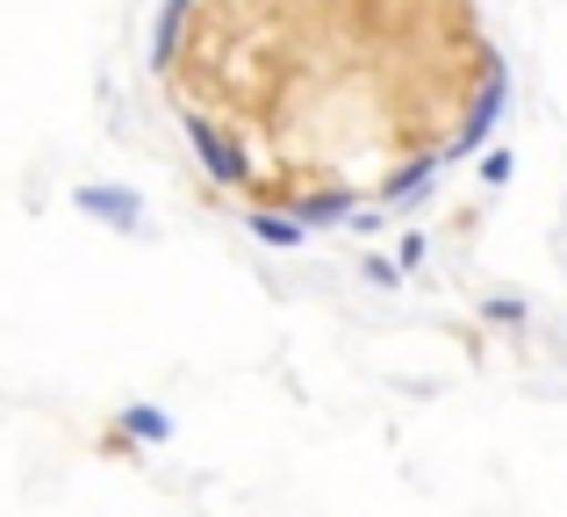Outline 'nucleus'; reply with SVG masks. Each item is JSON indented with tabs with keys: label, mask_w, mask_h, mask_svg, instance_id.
<instances>
[{
	"label": "nucleus",
	"mask_w": 567,
	"mask_h": 517,
	"mask_svg": "<svg viewBox=\"0 0 567 517\" xmlns=\"http://www.w3.org/2000/svg\"><path fill=\"white\" fill-rule=\"evenodd\" d=\"M72 209L94 216V224H109V230H123V238H144V230H152V209H144L137 187H101V180H86V187H72Z\"/></svg>",
	"instance_id": "obj_2"
},
{
	"label": "nucleus",
	"mask_w": 567,
	"mask_h": 517,
	"mask_svg": "<svg viewBox=\"0 0 567 517\" xmlns=\"http://www.w3.org/2000/svg\"><path fill=\"white\" fill-rule=\"evenodd\" d=\"M503 101H511V80H503V65H488V80H482V94H474L467 123H460V137L445 144V166H460V158H482V152H488V137H496V123H503Z\"/></svg>",
	"instance_id": "obj_1"
},
{
	"label": "nucleus",
	"mask_w": 567,
	"mask_h": 517,
	"mask_svg": "<svg viewBox=\"0 0 567 517\" xmlns=\"http://www.w3.org/2000/svg\"><path fill=\"white\" fill-rule=\"evenodd\" d=\"M295 216H302L309 230H331V224H346V216H352V195H309Z\"/></svg>",
	"instance_id": "obj_8"
},
{
	"label": "nucleus",
	"mask_w": 567,
	"mask_h": 517,
	"mask_svg": "<svg viewBox=\"0 0 567 517\" xmlns=\"http://www.w3.org/2000/svg\"><path fill=\"white\" fill-rule=\"evenodd\" d=\"M123 432L137 438V446H173V417H166V410H152V403H130L123 410Z\"/></svg>",
	"instance_id": "obj_6"
},
{
	"label": "nucleus",
	"mask_w": 567,
	"mask_h": 517,
	"mask_svg": "<svg viewBox=\"0 0 567 517\" xmlns=\"http://www.w3.org/2000/svg\"><path fill=\"white\" fill-rule=\"evenodd\" d=\"M187 144H194V158L208 166V180L216 187H230V180H245V152H237L230 137H223L208 115H187Z\"/></svg>",
	"instance_id": "obj_3"
},
{
	"label": "nucleus",
	"mask_w": 567,
	"mask_h": 517,
	"mask_svg": "<svg viewBox=\"0 0 567 517\" xmlns=\"http://www.w3.org/2000/svg\"><path fill=\"white\" fill-rule=\"evenodd\" d=\"M367 280H381V288H395V280H402V266H388V259H367Z\"/></svg>",
	"instance_id": "obj_11"
},
{
	"label": "nucleus",
	"mask_w": 567,
	"mask_h": 517,
	"mask_svg": "<svg viewBox=\"0 0 567 517\" xmlns=\"http://www.w3.org/2000/svg\"><path fill=\"white\" fill-rule=\"evenodd\" d=\"M346 230H352V238H374L381 216H374V209H352V216H346Z\"/></svg>",
	"instance_id": "obj_10"
},
{
	"label": "nucleus",
	"mask_w": 567,
	"mask_h": 517,
	"mask_svg": "<svg viewBox=\"0 0 567 517\" xmlns=\"http://www.w3.org/2000/svg\"><path fill=\"white\" fill-rule=\"evenodd\" d=\"M251 238H259L266 245V252H302V245H309V224H302V216H280V209H259V216H251Z\"/></svg>",
	"instance_id": "obj_5"
},
{
	"label": "nucleus",
	"mask_w": 567,
	"mask_h": 517,
	"mask_svg": "<svg viewBox=\"0 0 567 517\" xmlns=\"http://www.w3.org/2000/svg\"><path fill=\"white\" fill-rule=\"evenodd\" d=\"M187 8L194 0H166V8H158V29H152V58L158 65H173V43H181V29H187Z\"/></svg>",
	"instance_id": "obj_7"
},
{
	"label": "nucleus",
	"mask_w": 567,
	"mask_h": 517,
	"mask_svg": "<svg viewBox=\"0 0 567 517\" xmlns=\"http://www.w3.org/2000/svg\"><path fill=\"white\" fill-rule=\"evenodd\" d=\"M511 166H517V158L503 152V144H488V152H482V180L488 187H511Z\"/></svg>",
	"instance_id": "obj_9"
},
{
	"label": "nucleus",
	"mask_w": 567,
	"mask_h": 517,
	"mask_svg": "<svg viewBox=\"0 0 567 517\" xmlns=\"http://www.w3.org/2000/svg\"><path fill=\"white\" fill-rule=\"evenodd\" d=\"M439 166H445V152H439V158H410V166H402L395 180L381 187V201H388V209H416V201L439 187Z\"/></svg>",
	"instance_id": "obj_4"
}]
</instances>
